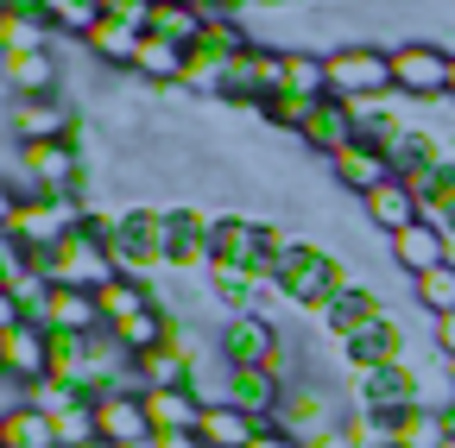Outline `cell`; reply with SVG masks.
I'll return each mask as SVG.
<instances>
[{"mask_svg": "<svg viewBox=\"0 0 455 448\" xmlns=\"http://www.w3.org/2000/svg\"><path fill=\"white\" fill-rule=\"evenodd\" d=\"M253 448H304V442H298L291 429H278V423H266V429L253 436Z\"/></svg>", "mask_w": 455, "mask_h": 448, "instance_id": "obj_41", "label": "cell"}, {"mask_svg": "<svg viewBox=\"0 0 455 448\" xmlns=\"http://www.w3.org/2000/svg\"><path fill=\"white\" fill-rule=\"evenodd\" d=\"M164 253L171 271H209V221L196 208H164Z\"/></svg>", "mask_w": 455, "mask_h": 448, "instance_id": "obj_18", "label": "cell"}, {"mask_svg": "<svg viewBox=\"0 0 455 448\" xmlns=\"http://www.w3.org/2000/svg\"><path fill=\"white\" fill-rule=\"evenodd\" d=\"M171 322H178V316H171L164 303H152V310H140V316H127V322H114L108 334H114V342H121L127 354H146V348L171 342Z\"/></svg>", "mask_w": 455, "mask_h": 448, "instance_id": "obj_31", "label": "cell"}, {"mask_svg": "<svg viewBox=\"0 0 455 448\" xmlns=\"http://www.w3.org/2000/svg\"><path fill=\"white\" fill-rule=\"evenodd\" d=\"M0 448H57V423L32 405H13L0 417Z\"/></svg>", "mask_w": 455, "mask_h": 448, "instance_id": "obj_32", "label": "cell"}, {"mask_svg": "<svg viewBox=\"0 0 455 448\" xmlns=\"http://www.w3.org/2000/svg\"><path fill=\"white\" fill-rule=\"evenodd\" d=\"M146 411H152V436H196L209 405L196 398V385H184V391H146Z\"/></svg>", "mask_w": 455, "mask_h": 448, "instance_id": "obj_22", "label": "cell"}, {"mask_svg": "<svg viewBox=\"0 0 455 448\" xmlns=\"http://www.w3.org/2000/svg\"><path fill=\"white\" fill-rule=\"evenodd\" d=\"M386 253H392V265L405 271V278H424V271L449 265V228L424 215V221H411L405 234H392V240H386Z\"/></svg>", "mask_w": 455, "mask_h": 448, "instance_id": "obj_15", "label": "cell"}, {"mask_svg": "<svg viewBox=\"0 0 455 448\" xmlns=\"http://www.w3.org/2000/svg\"><path fill=\"white\" fill-rule=\"evenodd\" d=\"M221 405H235L259 423H278V405H284V373L272 366H221Z\"/></svg>", "mask_w": 455, "mask_h": 448, "instance_id": "obj_10", "label": "cell"}, {"mask_svg": "<svg viewBox=\"0 0 455 448\" xmlns=\"http://www.w3.org/2000/svg\"><path fill=\"white\" fill-rule=\"evenodd\" d=\"M430 342H436L443 360H455V316H436V322H430Z\"/></svg>", "mask_w": 455, "mask_h": 448, "instance_id": "obj_40", "label": "cell"}, {"mask_svg": "<svg viewBox=\"0 0 455 448\" xmlns=\"http://www.w3.org/2000/svg\"><path fill=\"white\" fill-rule=\"evenodd\" d=\"M221 366H272L284 373V334L266 310H241V316H228L221 322V342H215Z\"/></svg>", "mask_w": 455, "mask_h": 448, "instance_id": "obj_6", "label": "cell"}, {"mask_svg": "<svg viewBox=\"0 0 455 448\" xmlns=\"http://www.w3.org/2000/svg\"><path fill=\"white\" fill-rule=\"evenodd\" d=\"M108 259H114V271H121V278L152 285V271L171 265V253H164V208H133V215H121V228H114V240H108Z\"/></svg>", "mask_w": 455, "mask_h": 448, "instance_id": "obj_2", "label": "cell"}, {"mask_svg": "<svg viewBox=\"0 0 455 448\" xmlns=\"http://www.w3.org/2000/svg\"><path fill=\"white\" fill-rule=\"evenodd\" d=\"M20 190L13 196H83V152L76 139H44L20 145Z\"/></svg>", "mask_w": 455, "mask_h": 448, "instance_id": "obj_3", "label": "cell"}, {"mask_svg": "<svg viewBox=\"0 0 455 448\" xmlns=\"http://www.w3.org/2000/svg\"><path fill=\"white\" fill-rule=\"evenodd\" d=\"M26 322H38V328H51V334H101V328H108V322H101V297H95V291H70V285H51L44 303H38Z\"/></svg>", "mask_w": 455, "mask_h": 448, "instance_id": "obj_11", "label": "cell"}, {"mask_svg": "<svg viewBox=\"0 0 455 448\" xmlns=\"http://www.w3.org/2000/svg\"><path fill=\"white\" fill-rule=\"evenodd\" d=\"M449 95H455V64H449Z\"/></svg>", "mask_w": 455, "mask_h": 448, "instance_id": "obj_46", "label": "cell"}, {"mask_svg": "<svg viewBox=\"0 0 455 448\" xmlns=\"http://www.w3.org/2000/svg\"><path fill=\"white\" fill-rule=\"evenodd\" d=\"M51 423H57V448H83V442H101V417H95V405H76V411L51 417Z\"/></svg>", "mask_w": 455, "mask_h": 448, "instance_id": "obj_38", "label": "cell"}, {"mask_svg": "<svg viewBox=\"0 0 455 448\" xmlns=\"http://www.w3.org/2000/svg\"><path fill=\"white\" fill-rule=\"evenodd\" d=\"M424 405L418 398V366L398 360V366H367V373H348V411H373V417H398Z\"/></svg>", "mask_w": 455, "mask_h": 448, "instance_id": "obj_8", "label": "cell"}, {"mask_svg": "<svg viewBox=\"0 0 455 448\" xmlns=\"http://www.w3.org/2000/svg\"><path fill=\"white\" fill-rule=\"evenodd\" d=\"M405 360V328H398L386 310L367 322V328H355L348 342H341V366L348 373H367V366H398Z\"/></svg>", "mask_w": 455, "mask_h": 448, "instance_id": "obj_14", "label": "cell"}, {"mask_svg": "<svg viewBox=\"0 0 455 448\" xmlns=\"http://www.w3.org/2000/svg\"><path fill=\"white\" fill-rule=\"evenodd\" d=\"M266 423L259 417H247V411H235V405H209L203 411V429H196V442L203 448H253V436H259Z\"/></svg>", "mask_w": 455, "mask_h": 448, "instance_id": "obj_27", "label": "cell"}, {"mask_svg": "<svg viewBox=\"0 0 455 448\" xmlns=\"http://www.w3.org/2000/svg\"><path fill=\"white\" fill-rule=\"evenodd\" d=\"M32 271L44 278V285H70V291H101L108 278H121L108 259V240H95L89 228H70L57 247L32 253Z\"/></svg>", "mask_w": 455, "mask_h": 448, "instance_id": "obj_1", "label": "cell"}, {"mask_svg": "<svg viewBox=\"0 0 455 448\" xmlns=\"http://www.w3.org/2000/svg\"><path fill=\"white\" fill-rule=\"evenodd\" d=\"M0 366H7V379L26 391L38 379H51V334L38 322H13V328H0Z\"/></svg>", "mask_w": 455, "mask_h": 448, "instance_id": "obj_13", "label": "cell"}, {"mask_svg": "<svg viewBox=\"0 0 455 448\" xmlns=\"http://www.w3.org/2000/svg\"><path fill=\"white\" fill-rule=\"evenodd\" d=\"M298 139L316 145L323 158H335L341 145H355V139H361V127H355V114H348V101H335V95H329V101H316V114H310V127H304Z\"/></svg>", "mask_w": 455, "mask_h": 448, "instance_id": "obj_25", "label": "cell"}, {"mask_svg": "<svg viewBox=\"0 0 455 448\" xmlns=\"http://www.w3.org/2000/svg\"><path fill=\"white\" fill-rule=\"evenodd\" d=\"M329 171L341 177V190L367 196V190H379V184L398 177V164H392V152H379L373 139H355V145H341V152L329 158Z\"/></svg>", "mask_w": 455, "mask_h": 448, "instance_id": "obj_17", "label": "cell"}, {"mask_svg": "<svg viewBox=\"0 0 455 448\" xmlns=\"http://www.w3.org/2000/svg\"><path fill=\"white\" fill-rule=\"evenodd\" d=\"M386 423H392V448H443L449 442V417L430 411V405H411V411H398Z\"/></svg>", "mask_w": 455, "mask_h": 448, "instance_id": "obj_28", "label": "cell"}, {"mask_svg": "<svg viewBox=\"0 0 455 448\" xmlns=\"http://www.w3.org/2000/svg\"><path fill=\"white\" fill-rule=\"evenodd\" d=\"M133 76H146V83H158V89H184V83H190V51L171 44V38H146Z\"/></svg>", "mask_w": 455, "mask_h": 448, "instance_id": "obj_26", "label": "cell"}, {"mask_svg": "<svg viewBox=\"0 0 455 448\" xmlns=\"http://www.w3.org/2000/svg\"><path fill=\"white\" fill-rule=\"evenodd\" d=\"M411 297L430 310V322H436V316H455V265H436V271L411 278Z\"/></svg>", "mask_w": 455, "mask_h": 448, "instance_id": "obj_36", "label": "cell"}, {"mask_svg": "<svg viewBox=\"0 0 455 448\" xmlns=\"http://www.w3.org/2000/svg\"><path fill=\"white\" fill-rule=\"evenodd\" d=\"M7 127H13V139H20V145H44V139H76L64 95H26V101H13V107H7Z\"/></svg>", "mask_w": 455, "mask_h": 448, "instance_id": "obj_16", "label": "cell"}, {"mask_svg": "<svg viewBox=\"0 0 455 448\" xmlns=\"http://www.w3.org/2000/svg\"><path fill=\"white\" fill-rule=\"evenodd\" d=\"M449 64H455V51H443L430 38H398L392 44V89L405 101H436V95H449Z\"/></svg>", "mask_w": 455, "mask_h": 448, "instance_id": "obj_7", "label": "cell"}, {"mask_svg": "<svg viewBox=\"0 0 455 448\" xmlns=\"http://www.w3.org/2000/svg\"><path fill=\"white\" fill-rule=\"evenodd\" d=\"M7 89H13V101L57 95V89H64V64H57V51H20V58H7Z\"/></svg>", "mask_w": 455, "mask_h": 448, "instance_id": "obj_23", "label": "cell"}, {"mask_svg": "<svg viewBox=\"0 0 455 448\" xmlns=\"http://www.w3.org/2000/svg\"><path fill=\"white\" fill-rule=\"evenodd\" d=\"M76 196H7V240L44 253L76 228Z\"/></svg>", "mask_w": 455, "mask_h": 448, "instance_id": "obj_5", "label": "cell"}, {"mask_svg": "<svg viewBox=\"0 0 455 448\" xmlns=\"http://www.w3.org/2000/svg\"><path fill=\"white\" fill-rule=\"evenodd\" d=\"M341 398L348 391H329L323 379H298V385H284V405H278V429H291L298 442H310L316 429L341 423L348 411H341Z\"/></svg>", "mask_w": 455, "mask_h": 448, "instance_id": "obj_9", "label": "cell"}, {"mask_svg": "<svg viewBox=\"0 0 455 448\" xmlns=\"http://www.w3.org/2000/svg\"><path fill=\"white\" fill-rule=\"evenodd\" d=\"M83 448H114V442H83Z\"/></svg>", "mask_w": 455, "mask_h": 448, "instance_id": "obj_45", "label": "cell"}, {"mask_svg": "<svg viewBox=\"0 0 455 448\" xmlns=\"http://www.w3.org/2000/svg\"><path fill=\"white\" fill-rule=\"evenodd\" d=\"M196 354H184L178 342H158V348H146V354H133V379H140V391H184V385H196Z\"/></svg>", "mask_w": 455, "mask_h": 448, "instance_id": "obj_20", "label": "cell"}, {"mask_svg": "<svg viewBox=\"0 0 455 448\" xmlns=\"http://www.w3.org/2000/svg\"><path fill=\"white\" fill-rule=\"evenodd\" d=\"M38 13L64 32V38H89L101 20V0H38Z\"/></svg>", "mask_w": 455, "mask_h": 448, "instance_id": "obj_35", "label": "cell"}, {"mask_svg": "<svg viewBox=\"0 0 455 448\" xmlns=\"http://www.w3.org/2000/svg\"><path fill=\"white\" fill-rule=\"evenodd\" d=\"M20 405H32V411H44V417H64V411L89 405V391H83V385H70V379H38V385H26V391H20Z\"/></svg>", "mask_w": 455, "mask_h": 448, "instance_id": "obj_34", "label": "cell"}, {"mask_svg": "<svg viewBox=\"0 0 455 448\" xmlns=\"http://www.w3.org/2000/svg\"><path fill=\"white\" fill-rule=\"evenodd\" d=\"M95 417H101V442H114V448H127V442H146V436H152V411H146V391H140V385L108 391V398L95 405Z\"/></svg>", "mask_w": 455, "mask_h": 448, "instance_id": "obj_19", "label": "cell"}, {"mask_svg": "<svg viewBox=\"0 0 455 448\" xmlns=\"http://www.w3.org/2000/svg\"><path fill=\"white\" fill-rule=\"evenodd\" d=\"M95 297H101V322H108V328L158 303V297H152V285H140V278H108V285H101Z\"/></svg>", "mask_w": 455, "mask_h": 448, "instance_id": "obj_33", "label": "cell"}, {"mask_svg": "<svg viewBox=\"0 0 455 448\" xmlns=\"http://www.w3.org/2000/svg\"><path fill=\"white\" fill-rule=\"evenodd\" d=\"M38 0H0V13H32Z\"/></svg>", "mask_w": 455, "mask_h": 448, "instance_id": "obj_42", "label": "cell"}, {"mask_svg": "<svg viewBox=\"0 0 455 448\" xmlns=\"http://www.w3.org/2000/svg\"><path fill=\"white\" fill-rule=\"evenodd\" d=\"M127 448H158V436H146V442H127Z\"/></svg>", "mask_w": 455, "mask_h": 448, "instance_id": "obj_44", "label": "cell"}, {"mask_svg": "<svg viewBox=\"0 0 455 448\" xmlns=\"http://www.w3.org/2000/svg\"><path fill=\"white\" fill-rule=\"evenodd\" d=\"M209 259L215 265H247V271H272V247H266V228L241 215H221L209 221Z\"/></svg>", "mask_w": 455, "mask_h": 448, "instance_id": "obj_12", "label": "cell"}, {"mask_svg": "<svg viewBox=\"0 0 455 448\" xmlns=\"http://www.w3.org/2000/svg\"><path fill=\"white\" fill-rule=\"evenodd\" d=\"M323 64H329V95H335V101H355V95H398V89H392V51H379V44L348 38V44H335Z\"/></svg>", "mask_w": 455, "mask_h": 448, "instance_id": "obj_4", "label": "cell"}, {"mask_svg": "<svg viewBox=\"0 0 455 448\" xmlns=\"http://www.w3.org/2000/svg\"><path fill=\"white\" fill-rule=\"evenodd\" d=\"M323 101H329V95H323ZM259 114H266L278 133H304V127H310V114H316V101H310V95H272Z\"/></svg>", "mask_w": 455, "mask_h": 448, "instance_id": "obj_37", "label": "cell"}, {"mask_svg": "<svg viewBox=\"0 0 455 448\" xmlns=\"http://www.w3.org/2000/svg\"><path fill=\"white\" fill-rule=\"evenodd\" d=\"M57 32L38 7L32 13H0V44H7V58H20V51H57Z\"/></svg>", "mask_w": 455, "mask_h": 448, "instance_id": "obj_30", "label": "cell"}, {"mask_svg": "<svg viewBox=\"0 0 455 448\" xmlns=\"http://www.w3.org/2000/svg\"><path fill=\"white\" fill-rule=\"evenodd\" d=\"M304 448H361V442H355V429H348V417H341V423H329V429H316V436H310Z\"/></svg>", "mask_w": 455, "mask_h": 448, "instance_id": "obj_39", "label": "cell"}, {"mask_svg": "<svg viewBox=\"0 0 455 448\" xmlns=\"http://www.w3.org/2000/svg\"><path fill=\"white\" fill-rule=\"evenodd\" d=\"M203 13H228V7H241V0H196Z\"/></svg>", "mask_w": 455, "mask_h": 448, "instance_id": "obj_43", "label": "cell"}, {"mask_svg": "<svg viewBox=\"0 0 455 448\" xmlns=\"http://www.w3.org/2000/svg\"><path fill=\"white\" fill-rule=\"evenodd\" d=\"M140 44H146V32H133V26H121V20H95V32L83 38V51L95 64H108V70H133L140 64Z\"/></svg>", "mask_w": 455, "mask_h": 448, "instance_id": "obj_24", "label": "cell"}, {"mask_svg": "<svg viewBox=\"0 0 455 448\" xmlns=\"http://www.w3.org/2000/svg\"><path fill=\"white\" fill-rule=\"evenodd\" d=\"M361 208H367V221L392 240V234H405L411 221H424V202H418V190L405 184V177H392V184H379V190H367L361 196Z\"/></svg>", "mask_w": 455, "mask_h": 448, "instance_id": "obj_21", "label": "cell"}, {"mask_svg": "<svg viewBox=\"0 0 455 448\" xmlns=\"http://www.w3.org/2000/svg\"><path fill=\"white\" fill-rule=\"evenodd\" d=\"M443 417H449V429H455V405H449V411H443Z\"/></svg>", "mask_w": 455, "mask_h": 448, "instance_id": "obj_47", "label": "cell"}, {"mask_svg": "<svg viewBox=\"0 0 455 448\" xmlns=\"http://www.w3.org/2000/svg\"><path fill=\"white\" fill-rule=\"evenodd\" d=\"M373 316H379V297H373L367 285H348V291H341V297L323 310V328H329V342H348V334L367 328Z\"/></svg>", "mask_w": 455, "mask_h": 448, "instance_id": "obj_29", "label": "cell"}]
</instances>
